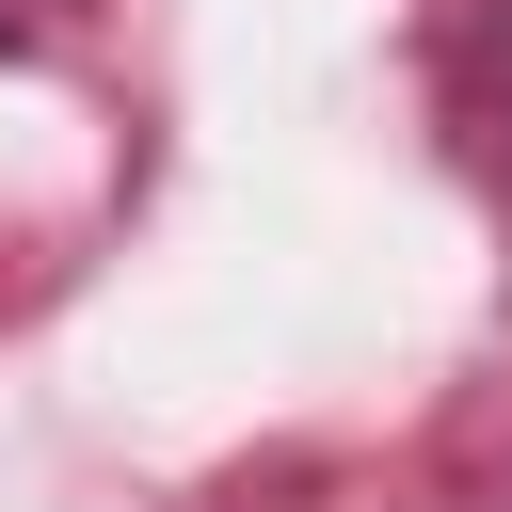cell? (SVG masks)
<instances>
[{
    "mask_svg": "<svg viewBox=\"0 0 512 512\" xmlns=\"http://www.w3.org/2000/svg\"><path fill=\"white\" fill-rule=\"evenodd\" d=\"M464 128H480V176L512 192V0H480V48H464Z\"/></svg>",
    "mask_w": 512,
    "mask_h": 512,
    "instance_id": "1",
    "label": "cell"
},
{
    "mask_svg": "<svg viewBox=\"0 0 512 512\" xmlns=\"http://www.w3.org/2000/svg\"><path fill=\"white\" fill-rule=\"evenodd\" d=\"M0 48H16V16H0Z\"/></svg>",
    "mask_w": 512,
    "mask_h": 512,
    "instance_id": "2",
    "label": "cell"
}]
</instances>
